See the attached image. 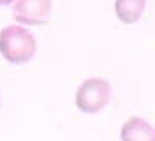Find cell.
<instances>
[{
    "mask_svg": "<svg viewBox=\"0 0 155 141\" xmlns=\"http://www.w3.org/2000/svg\"><path fill=\"white\" fill-rule=\"evenodd\" d=\"M0 106H2V96H0Z\"/></svg>",
    "mask_w": 155,
    "mask_h": 141,
    "instance_id": "cell-7",
    "label": "cell"
},
{
    "mask_svg": "<svg viewBox=\"0 0 155 141\" xmlns=\"http://www.w3.org/2000/svg\"><path fill=\"white\" fill-rule=\"evenodd\" d=\"M112 101V85L103 77L85 78L77 87L75 106L82 113H99Z\"/></svg>",
    "mask_w": 155,
    "mask_h": 141,
    "instance_id": "cell-2",
    "label": "cell"
},
{
    "mask_svg": "<svg viewBox=\"0 0 155 141\" xmlns=\"http://www.w3.org/2000/svg\"><path fill=\"white\" fill-rule=\"evenodd\" d=\"M147 9V0H115L113 12L122 25H134Z\"/></svg>",
    "mask_w": 155,
    "mask_h": 141,
    "instance_id": "cell-5",
    "label": "cell"
},
{
    "mask_svg": "<svg viewBox=\"0 0 155 141\" xmlns=\"http://www.w3.org/2000/svg\"><path fill=\"white\" fill-rule=\"evenodd\" d=\"M52 14V0H16L12 4V19L21 26L47 25Z\"/></svg>",
    "mask_w": 155,
    "mask_h": 141,
    "instance_id": "cell-3",
    "label": "cell"
},
{
    "mask_svg": "<svg viewBox=\"0 0 155 141\" xmlns=\"http://www.w3.org/2000/svg\"><path fill=\"white\" fill-rule=\"evenodd\" d=\"M122 141H155V131L148 120L141 117H129L120 129Z\"/></svg>",
    "mask_w": 155,
    "mask_h": 141,
    "instance_id": "cell-4",
    "label": "cell"
},
{
    "mask_svg": "<svg viewBox=\"0 0 155 141\" xmlns=\"http://www.w3.org/2000/svg\"><path fill=\"white\" fill-rule=\"evenodd\" d=\"M16 0H0V5H12Z\"/></svg>",
    "mask_w": 155,
    "mask_h": 141,
    "instance_id": "cell-6",
    "label": "cell"
},
{
    "mask_svg": "<svg viewBox=\"0 0 155 141\" xmlns=\"http://www.w3.org/2000/svg\"><path fill=\"white\" fill-rule=\"evenodd\" d=\"M0 54L11 64H25L37 54L35 35L21 25H7L0 30Z\"/></svg>",
    "mask_w": 155,
    "mask_h": 141,
    "instance_id": "cell-1",
    "label": "cell"
}]
</instances>
